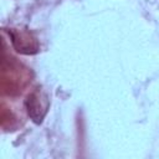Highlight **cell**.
<instances>
[{
	"label": "cell",
	"instance_id": "cell-1",
	"mask_svg": "<svg viewBox=\"0 0 159 159\" xmlns=\"http://www.w3.org/2000/svg\"><path fill=\"white\" fill-rule=\"evenodd\" d=\"M27 111H29V114L31 116V118L35 120V122H41L42 119V116L40 114L39 109L42 111L43 113L46 112V108H47V103H41L40 101V97H39V93L35 92L32 93L31 96H29V99H27Z\"/></svg>",
	"mask_w": 159,
	"mask_h": 159
}]
</instances>
